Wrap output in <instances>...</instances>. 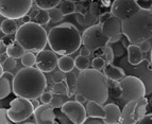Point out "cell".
<instances>
[{"label":"cell","instance_id":"1","mask_svg":"<svg viewBox=\"0 0 152 124\" xmlns=\"http://www.w3.org/2000/svg\"><path fill=\"white\" fill-rule=\"evenodd\" d=\"M75 89L78 94H83L87 102L94 101L103 105L109 99V79L97 69L81 70L76 78Z\"/></svg>","mask_w":152,"mask_h":124},{"label":"cell","instance_id":"2","mask_svg":"<svg viewBox=\"0 0 152 124\" xmlns=\"http://www.w3.org/2000/svg\"><path fill=\"white\" fill-rule=\"evenodd\" d=\"M46 87L47 80L43 71L37 67H25L15 74L13 92L16 96L33 100L39 98Z\"/></svg>","mask_w":152,"mask_h":124},{"label":"cell","instance_id":"3","mask_svg":"<svg viewBox=\"0 0 152 124\" xmlns=\"http://www.w3.org/2000/svg\"><path fill=\"white\" fill-rule=\"evenodd\" d=\"M48 45L61 55H70L80 49L82 36L74 25L64 22L51 28L48 32Z\"/></svg>","mask_w":152,"mask_h":124},{"label":"cell","instance_id":"4","mask_svg":"<svg viewBox=\"0 0 152 124\" xmlns=\"http://www.w3.org/2000/svg\"><path fill=\"white\" fill-rule=\"evenodd\" d=\"M122 34L131 44H140L152 37V13L142 8L136 14L122 20Z\"/></svg>","mask_w":152,"mask_h":124},{"label":"cell","instance_id":"5","mask_svg":"<svg viewBox=\"0 0 152 124\" xmlns=\"http://www.w3.org/2000/svg\"><path fill=\"white\" fill-rule=\"evenodd\" d=\"M15 39L26 51L41 52L48 44V33L41 25L31 21L23 23L15 33Z\"/></svg>","mask_w":152,"mask_h":124},{"label":"cell","instance_id":"6","mask_svg":"<svg viewBox=\"0 0 152 124\" xmlns=\"http://www.w3.org/2000/svg\"><path fill=\"white\" fill-rule=\"evenodd\" d=\"M120 85L122 88V94L120 99L126 102L137 101L146 96V86L144 82L136 76H124L120 80Z\"/></svg>","mask_w":152,"mask_h":124},{"label":"cell","instance_id":"7","mask_svg":"<svg viewBox=\"0 0 152 124\" xmlns=\"http://www.w3.org/2000/svg\"><path fill=\"white\" fill-rule=\"evenodd\" d=\"M7 110L11 121L14 123H20L30 118L34 114L35 108L33 107L31 100L23 96H17L16 99H13L11 101L10 107Z\"/></svg>","mask_w":152,"mask_h":124},{"label":"cell","instance_id":"8","mask_svg":"<svg viewBox=\"0 0 152 124\" xmlns=\"http://www.w3.org/2000/svg\"><path fill=\"white\" fill-rule=\"evenodd\" d=\"M33 0H0V13L5 18L20 19L31 10Z\"/></svg>","mask_w":152,"mask_h":124},{"label":"cell","instance_id":"9","mask_svg":"<svg viewBox=\"0 0 152 124\" xmlns=\"http://www.w3.org/2000/svg\"><path fill=\"white\" fill-rule=\"evenodd\" d=\"M110 43L111 41L103 33L101 25H91L82 34V44L91 52L99 48H105Z\"/></svg>","mask_w":152,"mask_h":124},{"label":"cell","instance_id":"10","mask_svg":"<svg viewBox=\"0 0 152 124\" xmlns=\"http://www.w3.org/2000/svg\"><path fill=\"white\" fill-rule=\"evenodd\" d=\"M142 9L137 0H115L111 5V12L121 20H126Z\"/></svg>","mask_w":152,"mask_h":124},{"label":"cell","instance_id":"11","mask_svg":"<svg viewBox=\"0 0 152 124\" xmlns=\"http://www.w3.org/2000/svg\"><path fill=\"white\" fill-rule=\"evenodd\" d=\"M61 110L65 115L71 123L82 124L86 119L87 110L84 106L78 101H67L63 103Z\"/></svg>","mask_w":152,"mask_h":124},{"label":"cell","instance_id":"12","mask_svg":"<svg viewBox=\"0 0 152 124\" xmlns=\"http://www.w3.org/2000/svg\"><path fill=\"white\" fill-rule=\"evenodd\" d=\"M103 33L110 38L111 43L121 41L122 35V20L117 16L112 15L105 22L102 23Z\"/></svg>","mask_w":152,"mask_h":124},{"label":"cell","instance_id":"13","mask_svg":"<svg viewBox=\"0 0 152 124\" xmlns=\"http://www.w3.org/2000/svg\"><path fill=\"white\" fill-rule=\"evenodd\" d=\"M58 58L53 50H42L36 55V67L43 72H50L58 67Z\"/></svg>","mask_w":152,"mask_h":124},{"label":"cell","instance_id":"14","mask_svg":"<svg viewBox=\"0 0 152 124\" xmlns=\"http://www.w3.org/2000/svg\"><path fill=\"white\" fill-rule=\"evenodd\" d=\"M34 119L35 123L38 124H53L56 123V114L53 112V107L50 104H42L34 110Z\"/></svg>","mask_w":152,"mask_h":124},{"label":"cell","instance_id":"15","mask_svg":"<svg viewBox=\"0 0 152 124\" xmlns=\"http://www.w3.org/2000/svg\"><path fill=\"white\" fill-rule=\"evenodd\" d=\"M15 75L12 74L10 71H4L0 75V99L3 100L4 98L13 91V83H14Z\"/></svg>","mask_w":152,"mask_h":124},{"label":"cell","instance_id":"16","mask_svg":"<svg viewBox=\"0 0 152 124\" xmlns=\"http://www.w3.org/2000/svg\"><path fill=\"white\" fill-rule=\"evenodd\" d=\"M104 110H105V123L110 124H116V123H121V110L116 104H107L104 106Z\"/></svg>","mask_w":152,"mask_h":124},{"label":"cell","instance_id":"17","mask_svg":"<svg viewBox=\"0 0 152 124\" xmlns=\"http://www.w3.org/2000/svg\"><path fill=\"white\" fill-rule=\"evenodd\" d=\"M29 15L32 18L33 22L38 23V25H48L49 21H50V16H49L48 10H44V9L38 8V7H36L35 9H33Z\"/></svg>","mask_w":152,"mask_h":124},{"label":"cell","instance_id":"18","mask_svg":"<svg viewBox=\"0 0 152 124\" xmlns=\"http://www.w3.org/2000/svg\"><path fill=\"white\" fill-rule=\"evenodd\" d=\"M128 61L131 65L137 66L142 62V50L140 46L131 44L128 46Z\"/></svg>","mask_w":152,"mask_h":124},{"label":"cell","instance_id":"19","mask_svg":"<svg viewBox=\"0 0 152 124\" xmlns=\"http://www.w3.org/2000/svg\"><path fill=\"white\" fill-rule=\"evenodd\" d=\"M104 74L107 78L112 81H120L124 78V71L119 67L114 66L112 63H107L103 69Z\"/></svg>","mask_w":152,"mask_h":124},{"label":"cell","instance_id":"20","mask_svg":"<svg viewBox=\"0 0 152 124\" xmlns=\"http://www.w3.org/2000/svg\"><path fill=\"white\" fill-rule=\"evenodd\" d=\"M137 101L127 102L126 106L124 107V110L121 112V123H136L134 118V112Z\"/></svg>","mask_w":152,"mask_h":124},{"label":"cell","instance_id":"21","mask_svg":"<svg viewBox=\"0 0 152 124\" xmlns=\"http://www.w3.org/2000/svg\"><path fill=\"white\" fill-rule=\"evenodd\" d=\"M86 110L88 116L93 117H100V118H105V110L104 106L102 107V104H99L94 101H88L86 105Z\"/></svg>","mask_w":152,"mask_h":124},{"label":"cell","instance_id":"22","mask_svg":"<svg viewBox=\"0 0 152 124\" xmlns=\"http://www.w3.org/2000/svg\"><path fill=\"white\" fill-rule=\"evenodd\" d=\"M0 29H1V32H3L7 35H13L17 32L19 27H18V23L16 22V19L5 18L4 20L1 22Z\"/></svg>","mask_w":152,"mask_h":124},{"label":"cell","instance_id":"23","mask_svg":"<svg viewBox=\"0 0 152 124\" xmlns=\"http://www.w3.org/2000/svg\"><path fill=\"white\" fill-rule=\"evenodd\" d=\"M58 69L63 72H70L72 69L76 67L75 65V59L72 57H70L69 55H62L58 58Z\"/></svg>","mask_w":152,"mask_h":124},{"label":"cell","instance_id":"24","mask_svg":"<svg viewBox=\"0 0 152 124\" xmlns=\"http://www.w3.org/2000/svg\"><path fill=\"white\" fill-rule=\"evenodd\" d=\"M25 49L23 47L20 45V44L18 43L17 41H14L11 45H9L8 47V51H7V53L10 57H13V58H21L25 54Z\"/></svg>","mask_w":152,"mask_h":124},{"label":"cell","instance_id":"25","mask_svg":"<svg viewBox=\"0 0 152 124\" xmlns=\"http://www.w3.org/2000/svg\"><path fill=\"white\" fill-rule=\"evenodd\" d=\"M148 99L142 98V99L138 100L135 106V112H134V118L136 123L140 121L142 118L146 116V112H147V105H148Z\"/></svg>","mask_w":152,"mask_h":124},{"label":"cell","instance_id":"26","mask_svg":"<svg viewBox=\"0 0 152 124\" xmlns=\"http://www.w3.org/2000/svg\"><path fill=\"white\" fill-rule=\"evenodd\" d=\"M36 7L44 10H50V9L56 8L58 3H61L62 0H33Z\"/></svg>","mask_w":152,"mask_h":124},{"label":"cell","instance_id":"27","mask_svg":"<svg viewBox=\"0 0 152 124\" xmlns=\"http://www.w3.org/2000/svg\"><path fill=\"white\" fill-rule=\"evenodd\" d=\"M109 90L110 94H111L114 99H118V98H121L122 94V88L120 83H118V81H112L109 80Z\"/></svg>","mask_w":152,"mask_h":124},{"label":"cell","instance_id":"28","mask_svg":"<svg viewBox=\"0 0 152 124\" xmlns=\"http://www.w3.org/2000/svg\"><path fill=\"white\" fill-rule=\"evenodd\" d=\"M60 9H61L64 16L70 15V14H74V13L77 12V7L75 4V1H71V0L63 1L61 3V5H60Z\"/></svg>","mask_w":152,"mask_h":124},{"label":"cell","instance_id":"29","mask_svg":"<svg viewBox=\"0 0 152 124\" xmlns=\"http://www.w3.org/2000/svg\"><path fill=\"white\" fill-rule=\"evenodd\" d=\"M51 91L53 92L54 94H67L69 91L68 85L65 81H61V82H56L53 84V86L51 87Z\"/></svg>","mask_w":152,"mask_h":124},{"label":"cell","instance_id":"30","mask_svg":"<svg viewBox=\"0 0 152 124\" xmlns=\"http://www.w3.org/2000/svg\"><path fill=\"white\" fill-rule=\"evenodd\" d=\"M21 63L25 67H32L34 64H36V55H34V52H26L21 57Z\"/></svg>","mask_w":152,"mask_h":124},{"label":"cell","instance_id":"31","mask_svg":"<svg viewBox=\"0 0 152 124\" xmlns=\"http://www.w3.org/2000/svg\"><path fill=\"white\" fill-rule=\"evenodd\" d=\"M48 12H49V16H50V20L53 21V22L62 21V19L64 18V14L62 13L60 8L50 9V10H48Z\"/></svg>","mask_w":152,"mask_h":124},{"label":"cell","instance_id":"32","mask_svg":"<svg viewBox=\"0 0 152 124\" xmlns=\"http://www.w3.org/2000/svg\"><path fill=\"white\" fill-rule=\"evenodd\" d=\"M75 65H76V68H78L79 70H85V69L88 68V65H89V61L87 56H83V55H80L76 58V61H75Z\"/></svg>","mask_w":152,"mask_h":124},{"label":"cell","instance_id":"33","mask_svg":"<svg viewBox=\"0 0 152 124\" xmlns=\"http://www.w3.org/2000/svg\"><path fill=\"white\" fill-rule=\"evenodd\" d=\"M107 65V59H103L101 56H98V57H95L91 62V66L94 69H97V70H102L104 69Z\"/></svg>","mask_w":152,"mask_h":124},{"label":"cell","instance_id":"34","mask_svg":"<svg viewBox=\"0 0 152 124\" xmlns=\"http://www.w3.org/2000/svg\"><path fill=\"white\" fill-rule=\"evenodd\" d=\"M104 51H105L104 56H105L107 63H113V61H114V56H115V53H114V51H113V48H112V47H110V45H107V47L104 48Z\"/></svg>","mask_w":152,"mask_h":124},{"label":"cell","instance_id":"35","mask_svg":"<svg viewBox=\"0 0 152 124\" xmlns=\"http://www.w3.org/2000/svg\"><path fill=\"white\" fill-rule=\"evenodd\" d=\"M0 65H1V64H0ZM2 66H3V68L5 69V71L12 70V69H14L16 66V58H13L9 56L8 59L2 64Z\"/></svg>","mask_w":152,"mask_h":124},{"label":"cell","instance_id":"36","mask_svg":"<svg viewBox=\"0 0 152 124\" xmlns=\"http://www.w3.org/2000/svg\"><path fill=\"white\" fill-rule=\"evenodd\" d=\"M11 119L8 116V110L4 108L0 109V124H10Z\"/></svg>","mask_w":152,"mask_h":124},{"label":"cell","instance_id":"37","mask_svg":"<svg viewBox=\"0 0 152 124\" xmlns=\"http://www.w3.org/2000/svg\"><path fill=\"white\" fill-rule=\"evenodd\" d=\"M52 98H53V92H52V91H51V92H49V91H44L43 94H42V96H39L42 103H44V104H49L51 102V100H52Z\"/></svg>","mask_w":152,"mask_h":124},{"label":"cell","instance_id":"38","mask_svg":"<svg viewBox=\"0 0 152 124\" xmlns=\"http://www.w3.org/2000/svg\"><path fill=\"white\" fill-rule=\"evenodd\" d=\"M84 123H95V124H101V123H105V120L103 118H100V117H93V116H88L86 117V119L84 121Z\"/></svg>","mask_w":152,"mask_h":124},{"label":"cell","instance_id":"39","mask_svg":"<svg viewBox=\"0 0 152 124\" xmlns=\"http://www.w3.org/2000/svg\"><path fill=\"white\" fill-rule=\"evenodd\" d=\"M66 72H63V71H58V72H56V73L52 75V80L54 82H61V81H65L66 80Z\"/></svg>","mask_w":152,"mask_h":124},{"label":"cell","instance_id":"40","mask_svg":"<svg viewBox=\"0 0 152 124\" xmlns=\"http://www.w3.org/2000/svg\"><path fill=\"white\" fill-rule=\"evenodd\" d=\"M49 104H50L53 108H58V107H62V105H63V101H62V99L61 98H58V96H53Z\"/></svg>","mask_w":152,"mask_h":124},{"label":"cell","instance_id":"41","mask_svg":"<svg viewBox=\"0 0 152 124\" xmlns=\"http://www.w3.org/2000/svg\"><path fill=\"white\" fill-rule=\"evenodd\" d=\"M112 15H113V14H112V12H105V13H103V14H101V15L98 17L99 25H102L103 22H105V21H107Z\"/></svg>","mask_w":152,"mask_h":124},{"label":"cell","instance_id":"42","mask_svg":"<svg viewBox=\"0 0 152 124\" xmlns=\"http://www.w3.org/2000/svg\"><path fill=\"white\" fill-rule=\"evenodd\" d=\"M99 12V4L96 1H91V5H89V13L91 14H94V15H97Z\"/></svg>","mask_w":152,"mask_h":124},{"label":"cell","instance_id":"43","mask_svg":"<svg viewBox=\"0 0 152 124\" xmlns=\"http://www.w3.org/2000/svg\"><path fill=\"white\" fill-rule=\"evenodd\" d=\"M76 20L78 21V23L83 25L85 22V15L81 12H76Z\"/></svg>","mask_w":152,"mask_h":124},{"label":"cell","instance_id":"44","mask_svg":"<svg viewBox=\"0 0 152 124\" xmlns=\"http://www.w3.org/2000/svg\"><path fill=\"white\" fill-rule=\"evenodd\" d=\"M140 49L142 50V52H149L151 50V45L148 41H145L142 43H140Z\"/></svg>","mask_w":152,"mask_h":124},{"label":"cell","instance_id":"45","mask_svg":"<svg viewBox=\"0 0 152 124\" xmlns=\"http://www.w3.org/2000/svg\"><path fill=\"white\" fill-rule=\"evenodd\" d=\"M137 123H145V124H151L152 123V114H149V115H146L144 118L140 120V121L137 122Z\"/></svg>","mask_w":152,"mask_h":124},{"label":"cell","instance_id":"46","mask_svg":"<svg viewBox=\"0 0 152 124\" xmlns=\"http://www.w3.org/2000/svg\"><path fill=\"white\" fill-rule=\"evenodd\" d=\"M98 19V17H97V15H94V14H91L89 13L88 15L85 16V20L87 21V23H94L95 21Z\"/></svg>","mask_w":152,"mask_h":124},{"label":"cell","instance_id":"47","mask_svg":"<svg viewBox=\"0 0 152 124\" xmlns=\"http://www.w3.org/2000/svg\"><path fill=\"white\" fill-rule=\"evenodd\" d=\"M8 47L9 46L7 45L2 39H1V41H0V54L7 53V51H8Z\"/></svg>","mask_w":152,"mask_h":124},{"label":"cell","instance_id":"48","mask_svg":"<svg viewBox=\"0 0 152 124\" xmlns=\"http://www.w3.org/2000/svg\"><path fill=\"white\" fill-rule=\"evenodd\" d=\"M75 100H76V101H78L79 103H81V104H84V102L87 101L86 98H85V96H84L83 94H77L76 96H75Z\"/></svg>","mask_w":152,"mask_h":124},{"label":"cell","instance_id":"49","mask_svg":"<svg viewBox=\"0 0 152 124\" xmlns=\"http://www.w3.org/2000/svg\"><path fill=\"white\" fill-rule=\"evenodd\" d=\"M94 53V56L95 57H98V56H102L104 55L105 53V51H104V48H99V49H96V50L93 52Z\"/></svg>","mask_w":152,"mask_h":124},{"label":"cell","instance_id":"50","mask_svg":"<svg viewBox=\"0 0 152 124\" xmlns=\"http://www.w3.org/2000/svg\"><path fill=\"white\" fill-rule=\"evenodd\" d=\"M91 51L89 50V49H87L85 46H83V48L80 50V54L83 55V56H89L91 55Z\"/></svg>","mask_w":152,"mask_h":124},{"label":"cell","instance_id":"51","mask_svg":"<svg viewBox=\"0 0 152 124\" xmlns=\"http://www.w3.org/2000/svg\"><path fill=\"white\" fill-rule=\"evenodd\" d=\"M20 19H21V21H23V23H28V22H31V21H32V18H31V16L28 15V14L25 15L23 17H21Z\"/></svg>","mask_w":152,"mask_h":124},{"label":"cell","instance_id":"52","mask_svg":"<svg viewBox=\"0 0 152 124\" xmlns=\"http://www.w3.org/2000/svg\"><path fill=\"white\" fill-rule=\"evenodd\" d=\"M8 57H9V55H8V53H4V54H0V64L2 65L3 63H4L7 59H8Z\"/></svg>","mask_w":152,"mask_h":124},{"label":"cell","instance_id":"53","mask_svg":"<svg viewBox=\"0 0 152 124\" xmlns=\"http://www.w3.org/2000/svg\"><path fill=\"white\" fill-rule=\"evenodd\" d=\"M31 102H32V105H33V107H34V108H37V107L39 106V105H41V104H39V102H38L36 99L31 100Z\"/></svg>","mask_w":152,"mask_h":124},{"label":"cell","instance_id":"54","mask_svg":"<svg viewBox=\"0 0 152 124\" xmlns=\"http://www.w3.org/2000/svg\"><path fill=\"white\" fill-rule=\"evenodd\" d=\"M71 1H75V2H81V1H85V0H71Z\"/></svg>","mask_w":152,"mask_h":124},{"label":"cell","instance_id":"55","mask_svg":"<svg viewBox=\"0 0 152 124\" xmlns=\"http://www.w3.org/2000/svg\"><path fill=\"white\" fill-rule=\"evenodd\" d=\"M150 62L152 64V48H151V53H150Z\"/></svg>","mask_w":152,"mask_h":124},{"label":"cell","instance_id":"56","mask_svg":"<svg viewBox=\"0 0 152 124\" xmlns=\"http://www.w3.org/2000/svg\"><path fill=\"white\" fill-rule=\"evenodd\" d=\"M148 102H149L150 105H151V106H152V98H151V99H149V101H148Z\"/></svg>","mask_w":152,"mask_h":124},{"label":"cell","instance_id":"57","mask_svg":"<svg viewBox=\"0 0 152 124\" xmlns=\"http://www.w3.org/2000/svg\"><path fill=\"white\" fill-rule=\"evenodd\" d=\"M149 9H150V11H151V13H152V3H151V5H150V8H149Z\"/></svg>","mask_w":152,"mask_h":124},{"label":"cell","instance_id":"58","mask_svg":"<svg viewBox=\"0 0 152 124\" xmlns=\"http://www.w3.org/2000/svg\"><path fill=\"white\" fill-rule=\"evenodd\" d=\"M146 1H151V2H152V0H146Z\"/></svg>","mask_w":152,"mask_h":124}]
</instances>
